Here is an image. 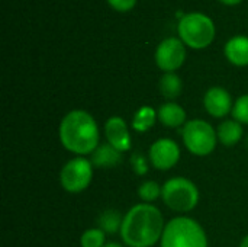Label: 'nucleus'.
Segmentation results:
<instances>
[{"mask_svg": "<svg viewBox=\"0 0 248 247\" xmlns=\"http://www.w3.org/2000/svg\"><path fill=\"white\" fill-rule=\"evenodd\" d=\"M166 229L161 211L153 204H137L125 215L121 237L129 247H153L161 240Z\"/></svg>", "mask_w": 248, "mask_h": 247, "instance_id": "1", "label": "nucleus"}, {"mask_svg": "<svg viewBox=\"0 0 248 247\" xmlns=\"http://www.w3.org/2000/svg\"><path fill=\"white\" fill-rule=\"evenodd\" d=\"M60 141L65 150L76 156L92 154L99 147V127L94 118L81 109L68 112L60 124Z\"/></svg>", "mask_w": 248, "mask_h": 247, "instance_id": "2", "label": "nucleus"}, {"mask_svg": "<svg viewBox=\"0 0 248 247\" xmlns=\"http://www.w3.org/2000/svg\"><path fill=\"white\" fill-rule=\"evenodd\" d=\"M161 247H208V237L203 227L193 218L179 215L166 223Z\"/></svg>", "mask_w": 248, "mask_h": 247, "instance_id": "3", "label": "nucleus"}, {"mask_svg": "<svg viewBox=\"0 0 248 247\" xmlns=\"http://www.w3.org/2000/svg\"><path fill=\"white\" fill-rule=\"evenodd\" d=\"M163 202L179 214H186L199 202L198 186L186 178H171L163 185Z\"/></svg>", "mask_w": 248, "mask_h": 247, "instance_id": "4", "label": "nucleus"}, {"mask_svg": "<svg viewBox=\"0 0 248 247\" xmlns=\"http://www.w3.org/2000/svg\"><path fill=\"white\" fill-rule=\"evenodd\" d=\"M179 35L183 44L190 48H206L215 38V25L203 13L185 15L179 22Z\"/></svg>", "mask_w": 248, "mask_h": 247, "instance_id": "5", "label": "nucleus"}, {"mask_svg": "<svg viewBox=\"0 0 248 247\" xmlns=\"http://www.w3.org/2000/svg\"><path fill=\"white\" fill-rule=\"evenodd\" d=\"M183 143L186 148L199 157L209 156L218 143V135L214 127L203 119H190L183 127Z\"/></svg>", "mask_w": 248, "mask_h": 247, "instance_id": "6", "label": "nucleus"}, {"mask_svg": "<svg viewBox=\"0 0 248 247\" xmlns=\"http://www.w3.org/2000/svg\"><path fill=\"white\" fill-rule=\"evenodd\" d=\"M93 167L92 162L81 156L68 160L60 173L61 186L70 194H80L86 191L93 179Z\"/></svg>", "mask_w": 248, "mask_h": 247, "instance_id": "7", "label": "nucleus"}, {"mask_svg": "<svg viewBox=\"0 0 248 247\" xmlns=\"http://www.w3.org/2000/svg\"><path fill=\"white\" fill-rule=\"evenodd\" d=\"M186 60V49L182 39L167 38L155 51V63L166 73H174L183 66Z\"/></svg>", "mask_w": 248, "mask_h": 247, "instance_id": "8", "label": "nucleus"}, {"mask_svg": "<svg viewBox=\"0 0 248 247\" xmlns=\"http://www.w3.org/2000/svg\"><path fill=\"white\" fill-rule=\"evenodd\" d=\"M180 160V148L171 138H160L150 147V162L158 170H170Z\"/></svg>", "mask_w": 248, "mask_h": 247, "instance_id": "9", "label": "nucleus"}, {"mask_svg": "<svg viewBox=\"0 0 248 247\" xmlns=\"http://www.w3.org/2000/svg\"><path fill=\"white\" fill-rule=\"evenodd\" d=\"M203 106L206 112L214 118H224L232 112V98L224 87H211L203 98Z\"/></svg>", "mask_w": 248, "mask_h": 247, "instance_id": "10", "label": "nucleus"}, {"mask_svg": "<svg viewBox=\"0 0 248 247\" xmlns=\"http://www.w3.org/2000/svg\"><path fill=\"white\" fill-rule=\"evenodd\" d=\"M105 137L106 141L113 146L116 150L125 153L131 150V134L128 130V124L121 116H110L105 124Z\"/></svg>", "mask_w": 248, "mask_h": 247, "instance_id": "11", "label": "nucleus"}, {"mask_svg": "<svg viewBox=\"0 0 248 247\" xmlns=\"http://www.w3.org/2000/svg\"><path fill=\"white\" fill-rule=\"evenodd\" d=\"M122 151L116 150L113 146H110L109 143L99 146L93 153H92V165L94 167H100V169H110V167H116L122 163Z\"/></svg>", "mask_w": 248, "mask_h": 247, "instance_id": "12", "label": "nucleus"}, {"mask_svg": "<svg viewBox=\"0 0 248 247\" xmlns=\"http://www.w3.org/2000/svg\"><path fill=\"white\" fill-rule=\"evenodd\" d=\"M157 119L169 128H177L186 124V111L176 102H167L158 108Z\"/></svg>", "mask_w": 248, "mask_h": 247, "instance_id": "13", "label": "nucleus"}, {"mask_svg": "<svg viewBox=\"0 0 248 247\" xmlns=\"http://www.w3.org/2000/svg\"><path fill=\"white\" fill-rule=\"evenodd\" d=\"M225 55L234 66H248V36L231 38L225 45Z\"/></svg>", "mask_w": 248, "mask_h": 247, "instance_id": "14", "label": "nucleus"}, {"mask_svg": "<svg viewBox=\"0 0 248 247\" xmlns=\"http://www.w3.org/2000/svg\"><path fill=\"white\" fill-rule=\"evenodd\" d=\"M217 135H218V141H221V144H224L227 147H232V146L238 144L244 135L243 124H240L234 118L225 119L219 124V127L217 130Z\"/></svg>", "mask_w": 248, "mask_h": 247, "instance_id": "15", "label": "nucleus"}, {"mask_svg": "<svg viewBox=\"0 0 248 247\" xmlns=\"http://www.w3.org/2000/svg\"><path fill=\"white\" fill-rule=\"evenodd\" d=\"M158 87H160V93H161L166 99L174 100L176 98L180 96L182 89H183V84H182L180 77H179L176 73H166V74L160 79Z\"/></svg>", "mask_w": 248, "mask_h": 247, "instance_id": "16", "label": "nucleus"}, {"mask_svg": "<svg viewBox=\"0 0 248 247\" xmlns=\"http://www.w3.org/2000/svg\"><path fill=\"white\" fill-rule=\"evenodd\" d=\"M157 121V112L151 106L140 108L132 118V128L138 132L148 131Z\"/></svg>", "mask_w": 248, "mask_h": 247, "instance_id": "17", "label": "nucleus"}, {"mask_svg": "<svg viewBox=\"0 0 248 247\" xmlns=\"http://www.w3.org/2000/svg\"><path fill=\"white\" fill-rule=\"evenodd\" d=\"M124 217H121L119 213L109 210L100 214L99 217V229L105 231V234H115L116 231H121Z\"/></svg>", "mask_w": 248, "mask_h": 247, "instance_id": "18", "label": "nucleus"}, {"mask_svg": "<svg viewBox=\"0 0 248 247\" xmlns=\"http://www.w3.org/2000/svg\"><path fill=\"white\" fill-rule=\"evenodd\" d=\"M163 194V186H160L155 181H145L138 188V195L145 204L155 202Z\"/></svg>", "mask_w": 248, "mask_h": 247, "instance_id": "19", "label": "nucleus"}, {"mask_svg": "<svg viewBox=\"0 0 248 247\" xmlns=\"http://www.w3.org/2000/svg\"><path fill=\"white\" fill-rule=\"evenodd\" d=\"M105 231L100 229H89L81 234L80 245L81 247H103L105 243Z\"/></svg>", "mask_w": 248, "mask_h": 247, "instance_id": "20", "label": "nucleus"}, {"mask_svg": "<svg viewBox=\"0 0 248 247\" xmlns=\"http://www.w3.org/2000/svg\"><path fill=\"white\" fill-rule=\"evenodd\" d=\"M231 114L235 121L248 125V95H243L235 100Z\"/></svg>", "mask_w": 248, "mask_h": 247, "instance_id": "21", "label": "nucleus"}, {"mask_svg": "<svg viewBox=\"0 0 248 247\" xmlns=\"http://www.w3.org/2000/svg\"><path fill=\"white\" fill-rule=\"evenodd\" d=\"M131 165H132V169H134V172L137 175H140V176L147 175V172H148V162L145 160V157L141 153H134L132 154Z\"/></svg>", "mask_w": 248, "mask_h": 247, "instance_id": "22", "label": "nucleus"}, {"mask_svg": "<svg viewBox=\"0 0 248 247\" xmlns=\"http://www.w3.org/2000/svg\"><path fill=\"white\" fill-rule=\"evenodd\" d=\"M108 3L118 12H128L135 6L137 0H108Z\"/></svg>", "mask_w": 248, "mask_h": 247, "instance_id": "23", "label": "nucleus"}, {"mask_svg": "<svg viewBox=\"0 0 248 247\" xmlns=\"http://www.w3.org/2000/svg\"><path fill=\"white\" fill-rule=\"evenodd\" d=\"M219 1H222L224 4H238L241 0H219Z\"/></svg>", "mask_w": 248, "mask_h": 247, "instance_id": "24", "label": "nucleus"}, {"mask_svg": "<svg viewBox=\"0 0 248 247\" xmlns=\"http://www.w3.org/2000/svg\"><path fill=\"white\" fill-rule=\"evenodd\" d=\"M240 247H248V234L241 240V245H240Z\"/></svg>", "mask_w": 248, "mask_h": 247, "instance_id": "25", "label": "nucleus"}, {"mask_svg": "<svg viewBox=\"0 0 248 247\" xmlns=\"http://www.w3.org/2000/svg\"><path fill=\"white\" fill-rule=\"evenodd\" d=\"M103 247H122V246H121L119 243H113V242H112V243H106Z\"/></svg>", "mask_w": 248, "mask_h": 247, "instance_id": "26", "label": "nucleus"}]
</instances>
